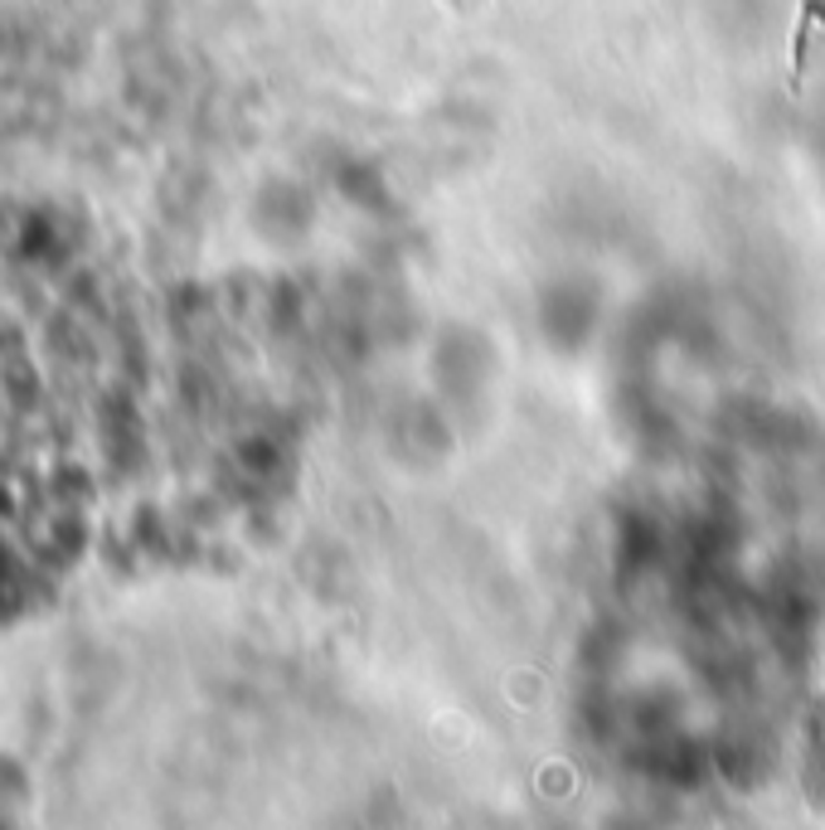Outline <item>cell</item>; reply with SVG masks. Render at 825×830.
<instances>
[{"mask_svg": "<svg viewBox=\"0 0 825 830\" xmlns=\"http://www.w3.org/2000/svg\"><path fill=\"white\" fill-rule=\"evenodd\" d=\"M825 16V0H806L802 6V24H796V34H792V73H787V88L796 92L802 88V73H806V45H811V34H816V20Z\"/></svg>", "mask_w": 825, "mask_h": 830, "instance_id": "6da1fadb", "label": "cell"}]
</instances>
